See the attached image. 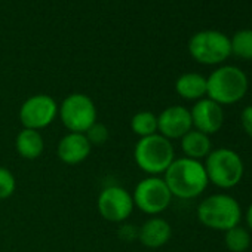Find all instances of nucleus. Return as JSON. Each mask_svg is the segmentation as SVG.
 Returning <instances> with one entry per match:
<instances>
[{
	"mask_svg": "<svg viewBox=\"0 0 252 252\" xmlns=\"http://www.w3.org/2000/svg\"><path fill=\"white\" fill-rule=\"evenodd\" d=\"M163 180L172 197L181 200H191L205 193L209 180L203 162L189 158H175L163 174Z\"/></svg>",
	"mask_w": 252,
	"mask_h": 252,
	"instance_id": "1",
	"label": "nucleus"
},
{
	"mask_svg": "<svg viewBox=\"0 0 252 252\" xmlns=\"http://www.w3.org/2000/svg\"><path fill=\"white\" fill-rule=\"evenodd\" d=\"M249 89L246 73L236 65H218L206 77V96L221 107L240 102Z\"/></svg>",
	"mask_w": 252,
	"mask_h": 252,
	"instance_id": "2",
	"label": "nucleus"
},
{
	"mask_svg": "<svg viewBox=\"0 0 252 252\" xmlns=\"http://www.w3.org/2000/svg\"><path fill=\"white\" fill-rule=\"evenodd\" d=\"M197 220L202 225L215 231H227L240 224L243 212L239 200L227 193H215L197 205Z\"/></svg>",
	"mask_w": 252,
	"mask_h": 252,
	"instance_id": "3",
	"label": "nucleus"
},
{
	"mask_svg": "<svg viewBox=\"0 0 252 252\" xmlns=\"http://www.w3.org/2000/svg\"><path fill=\"white\" fill-rule=\"evenodd\" d=\"M134 160L149 177H160L175 160L174 144L160 134L140 138L134 149Z\"/></svg>",
	"mask_w": 252,
	"mask_h": 252,
	"instance_id": "4",
	"label": "nucleus"
},
{
	"mask_svg": "<svg viewBox=\"0 0 252 252\" xmlns=\"http://www.w3.org/2000/svg\"><path fill=\"white\" fill-rule=\"evenodd\" d=\"M208 180L221 190H230L240 184L245 175L242 156L233 149L221 147L212 150L203 162Z\"/></svg>",
	"mask_w": 252,
	"mask_h": 252,
	"instance_id": "5",
	"label": "nucleus"
},
{
	"mask_svg": "<svg viewBox=\"0 0 252 252\" xmlns=\"http://www.w3.org/2000/svg\"><path fill=\"white\" fill-rule=\"evenodd\" d=\"M190 57L202 65H222L231 55L230 37L220 30H200L189 40Z\"/></svg>",
	"mask_w": 252,
	"mask_h": 252,
	"instance_id": "6",
	"label": "nucleus"
},
{
	"mask_svg": "<svg viewBox=\"0 0 252 252\" xmlns=\"http://www.w3.org/2000/svg\"><path fill=\"white\" fill-rule=\"evenodd\" d=\"M58 116L68 132L85 134L96 122V107L86 94L74 92L67 95L58 105Z\"/></svg>",
	"mask_w": 252,
	"mask_h": 252,
	"instance_id": "7",
	"label": "nucleus"
},
{
	"mask_svg": "<svg viewBox=\"0 0 252 252\" xmlns=\"http://www.w3.org/2000/svg\"><path fill=\"white\" fill-rule=\"evenodd\" d=\"M132 199L141 212L158 217L169 208L174 197L162 177H147L135 186Z\"/></svg>",
	"mask_w": 252,
	"mask_h": 252,
	"instance_id": "8",
	"label": "nucleus"
},
{
	"mask_svg": "<svg viewBox=\"0 0 252 252\" xmlns=\"http://www.w3.org/2000/svg\"><path fill=\"white\" fill-rule=\"evenodd\" d=\"M18 117L23 128L40 131L48 128L58 117V104L51 95H32L21 104Z\"/></svg>",
	"mask_w": 252,
	"mask_h": 252,
	"instance_id": "9",
	"label": "nucleus"
},
{
	"mask_svg": "<svg viewBox=\"0 0 252 252\" xmlns=\"http://www.w3.org/2000/svg\"><path fill=\"white\" fill-rule=\"evenodd\" d=\"M134 208L132 194L120 186H108L102 189L96 199V209L99 215L110 222L126 221L132 215Z\"/></svg>",
	"mask_w": 252,
	"mask_h": 252,
	"instance_id": "10",
	"label": "nucleus"
},
{
	"mask_svg": "<svg viewBox=\"0 0 252 252\" xmlns=\"http://www.w3.org/2000/svg\"><path fill=\"white\" fill-rule=\"evenodd\" d=\"M193 129L190 108L184 105H169L158 114V134L172 140H181Z\"/></svg>",
	"mask_w": 252,
	"mask_h": 252,
	"instance_id": "11",
	"label": "nucleus"
},
{
	"mask_svg": "<svg viewBox=\"0 0 252 252\" xmlns=\"http://www.w3.org/2000/svg\"><path fill=\"white\" fill-rule=\"evenodd\" d=\"M193 129L206 135L217 134L224 125V108L208 96L196 101L190 108Z\"/></svg>",
	"mask_w": 252,
	"mask_h": 252,
	"instance_id": "12",
	"label": "nucleus"
},
{
	"mask_svg": "<svg viewBox=\"0 0 252 252\" xmlns=\"http://www.w3.org/2000/svg\"><path fill=\"white\" fill-rule=\"evenodd\" d=\"M92 152L85 134L68 132L65 134L57 146V156L65 165H79L85 162Z\"/></svg>",
	"mask_w": 252,
	"mask_h": 252,
	"instance_id": "13",
	"label": "nucleus"
},
{
	"mask_svg": "<svg viewBox=\"0 0 252 252\" xmlns=\"http://www.w3.org/2000/svg\"><path fill=\"white\" fill-rule=\"evenodd\" d=\"M172 237L171 224L162 217H150L138 228V240L150 249L165 246Z\"/></svg>",
	"mask_w": 252,
	"mask_h": 252,
	"instance_id": "14",
	"label": "nucleus"
},
{
	"mask_svg": "<svg viewBox=\"0 0 252 252\" xmlns=\"http://www.w3.org/2000/svg\"><path fill=\"white\" fill-rule=\"evenodd\" d=\"M180 147L184 155V158L193 159V160H205L208 155L214 150L212 149V141L211 137L199 132L196 129L189 131L181 140H180Z\"/></svg>",
	"mask_w": 252,
	"mask_h": 252,
	"instance_id": "15",
	"label": "nucleus"
},
{
	"mask_svg": "<svg viewBox=\"0 0 252 252\" xmlns=\"http://www.w3.org/2000/svg\"><path fill=\"white\" fill-rule=\"evenodd\" d=\"M175 92L186 101H199L206 96V77L196 71L183 73L175 80Z\"/></svg>",
	"mask_w": 252,
	"mask_h": 252,
	"instance_id": "16",
	"label": "nucleus"
},
{
	"mask_svg": "<svg viewBox=\"0 0 252 252\" xmlns=\"http://www.w3.org/2000/svg\"><path fill=\"white\" fill-rule=\"evenodd\" d=\"M17 153L26 160H36L45 150V140L40 131L23 128L15 138Z\"/></svg>",
	"mask_w": 252,
	"mask_h": 252,
	"instance_id": "17",
	"label": "nucleus"
},
{
	"mask_svg": "<svg viewBox=\"0 0 252 252\" xmlns=\"http://www.w3.org/2000/svg\"><path fill=\"white\" fill-rule=\"evenodd\" d=\"M131 129L140 138L158 134V114L150 110H141L131 119Z\"/></svg>",
	"mask_w": 252,
	"mask_h": 252,
	"instance_id": "18",
	"label": "nucleus"
},
{
	"mask_svg": "<svg viewBox=\"0 0 252 252\" xmlns=\"http://www.w3.org/2000/svg\"><path fill=\"white\" fill-rule=\"evenodd\" d=\"M230 45L231 55L245 61H252V29L237 30L230 37Z\"/></svg>",
	"mask_w": 252,
	"mask_h": 252,
	"instance_id": "19",
	"label": "nucleus"
},
{
	"mask_svg": "<svg viewBox=\"0 0 252 252\" xmlns=\"http://www.w3.org/2000/svg\"><path fill=\"white\" fill-rule=\"evenodd\" d=\"M224 243L230 252H246L251 246V233L243 225H236L224 231Z\"/></svg>",
	"mask_w": 252,
	"mask_h": 252,
	"instance_id": "20",
	"label": "nucleus"
},
{
	"mask_svg": "<svg viewBox=\"0 0 252 252\" xmlns=\"http://www.w3.org/2000/svg\"><path fill=\"white\" fill-rule=\"evenodd\" d=\"M89 144L94 147V146H104L108 138H110V132H108V128L104 125V123H99V122H95L91 128L85 132Z\"/></svg>",
	"mask_w": 252,
	"mask_h": 252,
	"instance_id": "21",
	"label": "nucleus"
},
{
	"mask_svg": "<svg viewBox=\"0 0 252 252\" xmlns=\"http://www.w3.org/2000/svg\"><path fill=\"white\" fill-rule=\"evenodd\" d=\"M17 180L15 175L5 166H0V200H5L15 193Z\"/></svg>",
	"mask_w": 252,
	"mask_h": 252,
	"instance_id": "22",
	"label": "nucleus"
},
{
	"mask_svg": "<svg viewBox=\"0 0 252 252\" xmlns=\"http://www.w3.org/2000/svg\"><path fill=\"white\" fill-rule=\"evenodd\" d=\"M240 125L243 132L252 138V105H246L242 111H240Z\"/></svg>",
	"mask_w": 252,
	"mask_h": 252,
	"instance_id": "23",
	"label": "nucleus"
},
{
	"mask_svg": "<svg viewBox=\"0 0 252 252\" xmlns=\"http://www.w3.org/2000/svg\"><path fill=\"white\" fill-rule=\"evenodd\" d=\"M245 221H246V227L249 231H252V202L249 203L246 212H245Z\"/></svg>",
	"mask_w": 252,
	"mask_h": 252,
	"instance_id": "24",
	"label": "nucleus"
}]
</instances>
